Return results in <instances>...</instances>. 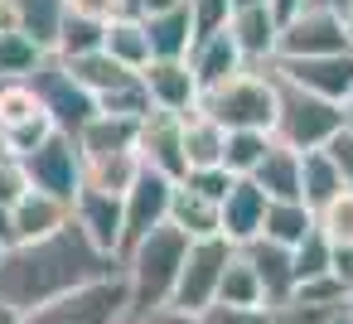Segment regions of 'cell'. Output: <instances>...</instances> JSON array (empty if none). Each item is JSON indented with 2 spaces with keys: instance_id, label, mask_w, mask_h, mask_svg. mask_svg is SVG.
Segmentation results:
<instances>
[{
  "instance_id": "28",
  "label": "cell",
  "mask_w": 353,
  "mask_h": 324,
  "mask_svg": "<svg viewBox=\"0 0 353 324\" xmlns=\"http://www.w3.org/2000/svg\"><path fill=\"white\" fill-rule=\"evenodd\" d=\"M117 63H126V68H145L155 54H150V34H145V20L141 15H117V20H107V44H102Z\"/></svg>"
},
{
  "instance_id": "57",
  "label": "cell",
  "mask_w": 353,
  "mask_h": 324,
  "mask_svg": "<svg viewBox=\"0 0 353 324\" xmlns=\"http://www.w3.org/2000/svg\"><path fill=\"white\" fill-rule=\"evenodd\" d=\"M0 256H6V247H0Z\"/></svg>"
},
{
  "instance_id": "38",
  "label": "cell",
  "mask_w": 353,
  "mask_h": 324,
  "mask_svg": "<svg viewBox=\"0 0 353 324\" xmlns=\"http://www.w3.org/2000/svg\"><path fill=\"white\" fill-rule=\"evenodd\" d=\"M319 227H324V237L329 242H339V247H353V189H339L319 213Z\"/></svg>"
},
{
  "instance_id": "8",
  "label": "cell",
  "mask_w": 353,
  "mask_h": 324,
  "mask_svg": "<svg viewBox=\"0 0 353 324\" xmlns=\"http://www.w3.org/2000/svg\"><path fill=\"white\" fill-rule=\"evenodd\" d=\"M353 49L348 25L329 6H300L290 20H281V49L276 59H319V54H343Z\"/></svg>"
},
{
  "instance_id": "13",
  "label": "cell",
  "mask_w": 353,
  "mask_h": 324,
  "mask_svg": "<svg viewBox=\"0 0 353 324\" xmlns=\"http://www.w3.org/2000/svg\"><path fill=\"white\" fill-rule=\"evenodd\" d=\"M281 78L329 97V102H353V49L343 54H319V59H276L271 63Z\"/></svg>"
},
{
  "instance_id": "50",
  "label": "cell",
  "mask_w": 353,
  "mask_h": 324,
  "mask_svg": "<svg viewBox=\"0 0 353 324\" xmlns=\"http://www.w3.org/2000/svg\"><path fill=\"white\" fill-rule=\"evenodd\" d=\"M271 6H276V15H281V20H290V15L305 6V0H271Z\"/></svg>"
},
{
  "instance_id": "19",
  "label": "cell",
  "mask_w": 353,
  "mask_h": 324,
  "mask_svg": "<svg viewBox=\"0 0 353 324\" xmlns=\"http://www.w3.org/2000/svg\"><path fill=\"white\" fill-rule=\"evenodd\" d=\"M242 256L252 261V271H256V281L266 290V305L290 300V290H295V256H290V247H281L271 237H252V242H242Z\"/></svg>"
},
{
  "instance_id": "54",
  "label": "cell",
  "mask_w": 353,
  "mask_h": 324,
  "mask_svg": "<svg viewBox=\"0 0 353 324\" xmlns=\"http://www.w3.org/2000/svg\"><path fill=\"white\" fill-rule=\"evenodd\" d=\"M343 131L353 136V102H343Z\"/></svg>"
},
{
  "instance_id": "36",
  "label": "cell",
  "mask_w": 353,
  "mask_h": 324,
  "mask_svg": "<svg viewBox=\"0 0 353 324\" xmlns=\"http://www.w3.org/2000/svg\"><path fill=\"white\" fill-rule=\"evenodd\" d=\"M290 256H295V285L334 271V242L324 237V227H314L305 242H295V247H290Z\"/></svg>"
},
{
  "instance_id": "58",
  "label": "cell",
  "mask_w": 353,
  "mask_h": 324,
  "mask_svg": "<svg viewBox=\"0 0 353 324\" xmlns=\"http://www.w3.org/2000/svg\"><path fill=\"white\" fill-rule=\"evenodd\" d=\"M348 310H353V300H348Z\"/></svg>"
},
{
  "instance_id": "23",
  "label": "cell",
  "mask_w": 353,
  "mask_h": 324,
  "mask_svg": "<svg viewBox=\"0 0 353 324\" xmlns=\"http://www.w3.org/2000/svg\"><path fill=\"white\" fill-rule=\"evenodd\" d=\"M68 63V73L88 88V92H97V102L107 97V92H117V88H126L131 78H141L136 68H126V63H117L107 49H92V54H78V59H63Z\"/></svg>"
},
{
  "instance_id": "47",
  "label": "cell",
  "mask_w": 353,
  "mask_h": 324,
  "mask_svg": "<svg viewBox=\"0 0 353 324\" xmlns=\"http://www.w3.org/2000/svg\"><path fill=\"white\" fill-rule=\"evenodd\" d=\"M334 276L353 290V247H339V242H334Z\"/></svg>"
},
{
  "instance_id": "15",
  "label": "cell",
  "mask_w": 353,
  "mask_h": 324,
  "mask_svg": "<svg viewBox=\"0 0 353 324\" xmlns=\"http://www.w3.org/2000/svg\"><path fill=\"white\" fill-rule=\"evenodd\" d=\"M228 30H232L242 59H247L252 68H271V63H276V49H281V15H276V6H247V10H232Z\"/></svg>"
},
{
  "instance_id": "43",
  "label": "cell",
  "mask_w": 353,
  "mask_h": 324,
  "mask_svg": "<svg viewBox=\"0 0 353 324\" xmlns=\"http://www.w3.org/2000/svg\"><path fill=\"white\" fill-rule=\"evenodd\" d=\"M68 10L88 20H117V15H131V0H68Z\"/></svg>"
},
{
  "instance_id": "33",
  "label": "cell",
  "mask_w": 353,
  "mask_h": 324,
  "mask_svg": "<svg viewBox=\"0 0 353 324\" xmlns=\"http://www.w3.org/2000/svg\"><path fill=\"white\" fill-rule=\"evenodd\" d=\"M107 44V20H88V15H63V30H59V44L54 54L59 59H78V54H92Z\"/></svg>"
},
{
  "instance_id": "53",
  "label": "cell",
  "mask_w": 353,
  "mask_h": 324,
  "mask_svg": "<svg viewBox=\"0 0 353 324\" xmlns=\"http://www.w3.org/2000/svg\"><path fill=\"white\" fill-rule=\"evenodd\" d=\"M329 324H353V310H348V305H343V310H339V314H334V319H329Z\"/></svg>"
},
{
  "instance_id": "9",
  "label": "cell",
  "mask_w": 353,
  "mask_h": 324,
  "mask_svg": "<svg viewBox=\"0 0 353 324\" xmlns=\"http://www.w3.org/2000/svg\"><path fill=\"white\" fill-rule=\"evenodd\" d=\"M25 179H30V189H44V194H59V199H78V189H83V145H78V136H68V131H54L39 150H30L25 160Z\"/></svg>"
},
{
  "instance_id": "14",
  "label": "cell",
  "mask_w": 353,
  "mask_h": 324,
  "mask_svg": "<svg viewBox=\"0 0 353 324\" xmlns=\"http://www.w3.org/2000/svg\"><path fill=\"white\" fill-rule=\"evenodd\" d=\"M141 78H145V92H150V102H155L160 112L189 117V112H199V102H203V83L194 78L189 59H150V63L141 68Z\"/></svg>"
},
{
  "instance_id": "52",
  "label": "cell",
  "mask_w": 353,
  "mask_h": 324,
  "mask_svg": "<svg viewBox=\"0 0 353 324\" xmlns=\"http://www.w3.org/2000/svg\"><path fill=\"white\" fill-rule=\"evenodd\" d=\"M305 6H329V10H339V15H343V6H348V0H305Z\"/></svg>"
},
{
  "instance_id": "22",
  "label": "cell",
  "mask_w": 353,
  "mask_h": 324,
  "mask_svg": "<svg viewBox=\"0 0 353 324\" xmlns=\"http://www.w3.org/2000/svg\"><path fill=\"white\" fill-rule=\"evenodd\" d=\"M170 223H174V227H184L194 242H199V237H218V232H223V203L203 199V194H199V189H189V184H174Z\"/></svg>"
},
{
  "instance_id": "25",
  "label": "cell",
  "mask_w": 353,
  "mask_h": 324,
  "mask_svg": "<svg viewBox=\"0 0 353 324\" xmlns=\"http://www.w3.org/2000/svg\"><path fill=\"white\" fill-rule=\"evenodd\" d=\"M314 227H319V218H314V208H310L305 199H271V203H266L261 237H271V242H281V247H295V242H305Z\"/></svg>"
},
{
  "instance_id": "32",
  "label": "cell",
  "mask_w": 353,
  "mask_h": 324,
  "mask_svg": "<svg viewBox=\"0 0 353 324\" xmlns=\"http://www.w3.org/2000/svg\"><path fill=\"white\" fill-rule=\"evenodd\" d=\"M213 305H266V290H261V281H256V271H252V261L242 256V247L232 252V261H228V271H223V285H218V300Z\"/></svg>"
},
{
  "instance_id": "37",
  "label": "cell",
  "mask_w": 353,
  "mask_h": 324,
  "mask_svg": "<svg viewBox=\"0 0 353 324\" xmlns=\"http://www.w3.org/2000/svg\"><path fill=\"white\" fill-rule=\"evenodd\" d=\"M54 131H59V126H54V117H49V112H39V117H30V121L0 126V150H10L15 160H25V155H30V150H39Z\"/></svg>"
},
{
  "instance_id": "18",
  "label": "cell",
  "mask_w": 353,
  "mask_h": 324,
  "mask_svg": "<svg viewBox=\"0 0 353 324\" xmlns=\"http://www.w3.org/2000/svg\"><path fill=\"white\" fill-rule=\"evenodd\" d=\"M266 189L252 179V174H242V179H232V189H228V199H223V237L228 242H252V237H261V223H266Z\"/></svg>"
},
{
  "instance_id": "21",
  "label": "cell",
  "mask_w": 353,
  "mask_h": 324,
  "mask_svg": "<svg viewBox=\"0 0 353 324\" xmlns=\"http://www.w3.org/2000/svg\"><path fill=\"white\" fill-rule=\"evenodd\" d=\"M300 165H305L300 150L271 141V150H266V160L252 170V179L266 189V199H305V189H300Z\"/></svg>"
},
{
  "instance_id": "41",
  "label": "cell",
  "mask_w": 353,
  "mask_h": 324,
  "mask_svg": "<svg viewBox=\"0 0 353 324\" xmlns=\"http://www.w3.org/2000/svg\"><path fill=\"white\" fill-rule=\"evenodd\" d=\"M30 189V179H25V165L10 155V150H0V208H10L20 194Z\"/></svg>"
},
{
  "instance_id": "51",
  "label": "cell",
  "mask_w": 353,
  "mask_h": 324,
  "mask_svg": "<svg viewBox=\"0 0 353 324\" xmlns=\"http://www.w3.org/2000/svg\"><path fill=\"white\" fill-rule=\"evenodd\" d=\"M15 30V10H10V0H0V34Z\"/></svg>"
},
{
  "instance_id": "31",
  "label": "cell",
  "mask_w": 353,
  "mask_h": 324,
  "mask_svg": "<svg viewBox=\"0 0 353 324\" xmlns=\"http://www.w3.org/2000/svg\"><path fill=\"white\" fill-rule=\"evenodd\" d=\"M300 189H305V203L319 213L339 189H343V174L339 165L329 160V150H305V165H300Z\"/></svg>"
},
{
  "instance_id": "39",
  "label": "cell",
  "mask_w": 353,
  "mask_h": 324,
  "mask_svg": "<svg viewBox=\"0 0 353 324\" xmlns=\"http://www.w3.org/2000/svg\"><path fill=\"white\" fill-rule=\"evenodd\" d=\"M232 179H237V174H232L228 165H208V170H189L179 184H189V189H199L203 199L223 203V199H228V189H232Z\"/></svg>"
},
{
  "instance_id": "48",
  "label": "cell",
  "mask_w": 353,
  "mask_h": 324,
  "mask_svg": "<svg viewBox=\"0 0 353 324\" xmlns=\"http://www.w3.org/2000/svg\"><path fill=\"white\" fill-rule=\"evenodd\" d=\"M15 242H20V237H15V213H10V208H0V247L10 252Z\"/></svg>"
},
{
  "instance_id": "24",
  "label": "cell",
  "mask_w": 353,
  "mask_h": 324,
  "mask_svg": "<svg viewBox=\"0 0 353 324\" xmlns=\"http://www.w3.org/2000/svg\"><path fill=\"white\" fill-rule=\"evenodd\" d=\"M141 155L136 150H112V155H83V184L92 189H107V194H121L141 179Z\"/></svg>"
},
{
  "instance_id": "16",
  "label": "cell",
  "mask_w": 353,
  "mask_h": 324,
  "mask_svg": "<svg viewBox=\"0 0 353 324\" xmlns=\"http://www.w3.org/2000/svg\"><path fill=\"white\" fill-rule=\"evenodd\" d=\"M10 213H15V237H20V242L54 237L59 227L73 223V203L59 199V194H44V189H25V194L10 203ZM20 242H15V247H20Z\"/></svg>"
},
{
  "instance_id": "2",
  "label": "cell",
  "mask_w": 353,
  "mask_h": 324,
  "mask_svg": "<svg viewBox=\"0 0 353 324\" xmlns=\"http://www.w3.org/2000/svg\"><path fill=\"white\" fill-rule=\"evenodd\" d=\"M189 232L174 227V223H160L150 227L126 256V281H131V314H145V310H160L174 300V285H179V271H184V256H189Z\"/></svg>"
},
{
  "instance_id": "3",
  "label": "cell",
  "mask_w": 353,
  "mask_h": 324,
  "mask_svg": "<svg viewBox=\"0 0 353 324\" xmlns=\"http://www.w3.org/2000/svg\"><path fill=\"white\" fill-rule=\"evenodd\" d=\"M339 131H343V102H329V97L276 73V126H271V136L281 145L305 155V150H324Z\"/></svg>"
},
{
  "instance_id": "4",
  "label": "cell",
  "mask_w": 353,
  "mask_h": 324,
  "mask_svg": "<svg viewBox=\"0 0 353 324\" xmlns=\"http://www.w3.org/2000/svg\"><path fill=\"white\" fill-rule=\"evenodd\" d=\"M199 112H208L228 131H271L276 126V73L271 68H242L228 83L208 88Z\"/></svg>"
},
{
  "instance_id": "34",
  "label": "cell",
  "mask_w": 353,
  "mask_h": 324,
  "mask_svg": "<svg viewBox=\"0 0 353 324\" xmlns=\"http://www.w3.org/2000/svg\"><path fill=\"white\" fill-rule=\"evenodd\" d=\"M271 131H228V145H223V165L242 179V174H252L261 160H266V150H271Z\"/></svg>"
},
{
  "instance_id": "12",
  "label": "cell",
  "mask_w": 353,
  "mask_h": 324,
  "mask_svg": "<svg viewBox=\"0 0 353 324\" xmlns=\"http://www.w3.org/2000/svg\"><path fill=\"white\" fill-rule=\"evenodd\" d=\"M73 223H78L107 256L121 261V242H126V203H121V194H107V189L83 184L78 199H73Z\"/></svg>"
},
{
  "instance_id": "20",
  "label": "cell",
  "mask_w": 353,
  "mask_h": 324,
  "mask_svg": "<svg viewBox=\"0 0 353 324\" xmlns=\"http://www.w3.org/2000/svg\"><path fill=\"white\" fill-rule=\"evenodd\" d=\"M145 34H150L155 59H189V49L199 39V25H194V10L179 6V10H165V15H145Z\"/></svg>"
},
{
  "instance_id": "26",
  "label": "cell",
  "mask_w": 353,
  "mask_h": 324,
  "mask_svg": "<svg viewBox=\"0 0 353 324\" xmlns=\"http://www.w3.org/2000/svg\"><path fill=\"white\" fill-rule=\"evenodd\" d=\"M136 136H141V121H136V117L97 112V117L78 131V145H83V155H112V150H136Z\"/></svg>"
},
{
  "instance_id": "7",
  "label": "cell",
  "mask_w": 353,
  "mask_h": 324,
  "mask_svg": "<svg viewBox=\"0 0 353 324\" xmlns=\"http://www.w3.org/2000/svg\"><path fill=\"white\" fill-rule=\"evenodd\" d=\"M30 83H34V92H39L44 112L54 117V126H59V131H68V136H78V131L102 112L97 92H88V88L68 73V63H63L59 54H49V59H44V68H39Z\"/></svg>"
},
{
  "instance_id": "17",
  "label": "cell",
  "mask_w": 353,
  "mask_h": 324,
  "mask_svg": "<svg viewBox=\"0 0 353 324\" xmlns=\"http://www.w3.org/2000/svg\"><path fill=\"white\" fill-rule=\"evenodd\" d=\"M189 68H194V78H199V83H203V92H208V88L228 83L232 73H242V68H252V63L242 59V49H237L232 30L223 25V30H213V34H199V39H194V49H189Z\"/></svg>"
},
{
  "instance_id": "49",
  "label": "cell",
  "mask_w": 353,
  "mask_h": 324,
  "mask_svg": "<svg viewBox=\"0 0 353 324\" xmlns=\"http://www.w3.org/2000/svg\"><path fill=\"white\" fill-rule=\"evenodd\" d=\"M0 324H30V314H25V310H15V305H6V300H0Z\"/></svg>"
},
{
  "instance_id": "45",
  "label": "cell",
  "mask_w": 353,
  "mask_h": 324,
  "mask_svg": "<svg viewBox=\"0 0 353 324\" xmlns=\"http://www.w3.org/2000/svg\"><path fill=\"white\" fill-rule=\"evenodd\" d=\"M121 324H199V314L174 310V305H160V310H145V314H126Z\"/></svg>"
},
{
  "instance_id": "5",
  "label": "cell",
  "mask_w": 353,
  "mask_h": 324,
  "mask_svg": "<svg viewBox=\"0 0 353 324\" xmlns=\"http://www.w3.org/2000/svg\"><path fill=\"white\" fill-rule=\"evenodd\" d=\"M30 324H121L131 314V281H126V266H117L112 276H97L49 305H34L25 310Z\"/></svg>"
},
{
  "instance_id": "56",
  "label": "cell",
  "mask_w": 353,
  "mask_h": 324,
  "mask_svg": "<svg viewBox=\"0 0 353 324\" xmlns=\"http://www.w3.org/2000/svg\"><path fill=\"white\" fill-rule=\"evenodd\" d=\"M343 25H348V39H353V0L343 6Z\"/></svg>"
},
{
  "instance_id": "10",
  "label": "cell",
  "mask_w": 353,
  "mask_h": 324,
  "mask_svg": "<svg viewBox=\"0 0 353 324\" xmlns=\"http://www.w3.org/2000/svg\"><path fill=\"white\" fill-rule=\"evenodd\" d=\"M136 155L145 170H160L170 179H184L189 174V160H184V117L179 112H145L141 117V136H136Z\"/></svg>"
},
{
  "instance_id": "40",
  "label": "cell",
  "mask_w": 353,
  "mask_h": 324,
  "mask_svg": "<svg viewBox=\"0 0 353 324\" xmlns=\"http://www.w3.org/2000/svg\"><path fill=\"white\" fill-rule=\"evenodd\" d=\"M199 324H276L271 319V305H208L199 314Z\"/></svg>"
},
{
  "instance_id": "30",
  "label": "cell",
  "mask_w": 353,
  "mask_h": 324,
  "mask_svg": "<svg viewBox=\"0 0 353 324\" xmlns=\"http://www.w3.org/2000/svg\"><path fill=\"white\" fill-rule=\"evenodd\" d=\"M49 49L39 39H30L25 30H6L0 34V78H34L44 68Z\"/></svg>"
},
{
  "instance_id": "11",
  "label": "cell",
  "mask_w": 353,
  "mask_h": 324,
  "mask_svg": "<svg viewBox=\"0 0 353 324\" xmlns=\"http://www.w3.org/2000/svg\"><path fill=\"white\" fill-rule=\"evenodd\" d=\"M174 184L179 179H170V174H160V170H141V179L126 189V242H121V256L150 232V227H160V223H170V199H174Z\"/></svg>"
},
{
  "instance_id": "27",
  "label": "cell",
  "mask_w": 353,
  "mask_h": 324,
  "mask_svg": "<svg viewBox=\"0 0 353 324\" xmlns=\"http://www.w3.org/2000/svg\"><path fill=\"white\" fill-rule=\"evenodd\" d=\"M223 145H228V126H218L208 112L184 117V160H189V170L223 165Z\"/></svg>"
},
{
  "instance_id": "55",
  "label": "cell",
  "mask_w": 353,
  "mask_h": 324,
  "mask_svg": "<svg viewBox=\"0 0 353 324\" xmlns=\"http://www.w3.org/2000/svg\"><path fill=\"white\" fill-rule=\"evenodd\" d=\"M247 6H271V0H232V10H247Z\"/></svg>"
},
{
  "instance_id": "1",
  "label": "cell",
  "mask_w": 353,
  "mask_h": 324,
  "mask_svg": "<svg viewBox=\"0 0 353 324\" xmlns=\"http://www.w3.org/2000/svg\"><path fill=\"white\" fill-rule=\"evenodd\" d=\"M117 266H121L117 256H107L78 223H68L54 237L20 242L0 256V300L15 310H34V305H49L97 276H112Z\"/></svg>"
},
{
  "instance_id": "29",
  "label": "cell",
  "mask_w": 353,
  "mask_h": 324,
  "mask_svg": "<svg viewBox=\"0 0 353 324\" xmlns=\"http://www.w3.org/2000/svg\"><path fill=\"white\" fill-rule=\"evenodd\" d=\"M10 10H15V30H25L30 39H39L54 54L63 15H68V0H10Z\"/></svg>"
},
{
  "instance_id": "42",
  "label": "cell",
  "mask_w": 353,
  "mask_h": 324,
  "mask_svg": "<svg viewBox=\"0 0 353 324\" xmlns=\"http://www.w3.org/2000/svg\"><path fill=\"white\" fill-rule=\"evenodd\" d=\"M189 10H194V25L199 34H213L232 20V0H189Z\"/></svg>"
},
{
  "instance_id": "6",
  "label": "cell",
  "mask_w": 353,
  "mask_h": 324,
  "mask_svg": "<svg viewBox=\"0 0 353 324\" xmlns=\"http://www.w3.org/2000/svg\"><path fill=\"white\" fill-rule=\"evenodd\" d=\"M237 242H228L223 232L218 237H199L189 242V256H184V271H179V285H174V310H189V314H203L213 300H218V285H223V271L232 261Z\"/></svg>"
},
{
  "instance_id": "46",
  "label": "cell",
  "mask_w": 353,
  "mask_h": 324,
  "mask_svg": "<svg viewBox=\"0 0 353 324\" xmlns=\"http://www.w3.org/2000/svg\"><path fill=\"white\" fill-rule=\"evenodd\" d=\"M179 6H189V0H131V15H165V10H179Z\"/></svg>"
},
{
  "instance_id": "35",
  "label": "cell",
  "mask_w": 353,
  "mask_h": 324,
  "mask_svg": "<svg viewBox=\"0 0 353 324\" xmlns=\"http://www.w3.org/2000/svg\"><path fill=\"white\" fill-rule=\"evenodd\" d=\"M39 112H44V102H39V92H34L30 78H0V126L30 121Z\"/></svg>"
},
{
  "instance_id": "44",
  "label": "cell",
  "mask_w": 353,
  "mask_h": 324,
  "mask_svg": "<svg viewBox=\"0 0 353 324\" xmlns=\"http://www.w3.org/2000/svg\"><path fill=\"white\" fill-rule=\"evenodd\" d=\"M324 150H329V160L339 165V174H343V189H353V136H348V131H339V136H334Z\"/></svg>"
}]
</instances>
